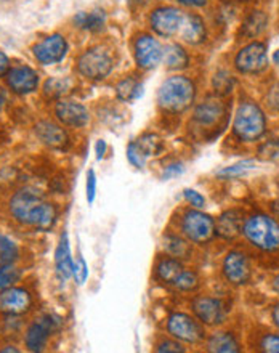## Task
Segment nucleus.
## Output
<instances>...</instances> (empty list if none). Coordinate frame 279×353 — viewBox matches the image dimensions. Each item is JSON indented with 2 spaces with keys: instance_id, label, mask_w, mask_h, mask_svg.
Wrapping results in <instances>:
<instances>
[{
  "instance_id": "f257e3e1",
  "label": "nucleus",
  "mask_w": 279,
  "mask_h": 353,
  "mask_svg": "<svg viewBox=\"0 0 279 353\" xmlns=\"http://www.w3.org/2000/svg\"><path fill=\"white\" fill-rule=\"evenodd\" d=\"M10 212L19 223L47 232L56 223L58 212L55 205L47 203L41 191L26 186L17 191L10 199Z\"/></svg>"
},
{
  "instance_id": "f03ea898",
  "label": "nucleus",
  "mask_w": 279,
  "mask_h": 353,
  "mask_svg": "<svg viewBox=\"0 0 279 353\" xmlns=\"http://www.w3.org/2000/svg\"><path fill=\"white\" fill-rule=\"evenodd\" d=\"M196 85L185 76H172L163 82L158 92V103L167 112H183L194 103Z\"/></svg>"
},
{
  "instance_id": "7ed1b4c3",
  "label": "nucleus",
  "mask_w": 279,
  "mask_h": 353,
  "mask_svg": "<svg viewBox=\"0 0 279 353\" xmlns=\"http://www.w3.org/2000/svg\"><path fill=\"white\" fill-rule=\"evenodd\" d=\"M244 236L265 252L279 251V223L268 215L257 214L244 222Z\"/></svg>"
},
{
  "instance_id": "20e7f679",
  "label": "nucleus",
  "mask_w": 279,
  "mask_h": 353,
  "mask_svg": "<svg viewBox=\"0 0 279 353\" xmlns=\"http://www.w3.org/2000/svg\"><path fill=\"white\" fill-rule=\"evenodd\" d=\"M267 130V117L260 106L252 101L242 103L234 116L233 132L241 141H256Z\"/></svg>"
},
{
  "instance_id": "39448f33",
  "label": "nucleus",
  "mask_w": 279,
  "mask_h": 353,
  "mask_svg": "<svg viewBox=\"0 0 279 353\" xmlns=\"http://www.w3.org/2000/svg\"><path fill=\"white\" fill-rule=\"evenodd\" d=\"M77 71L90 81H103L111 74L112 58L101 47H93L82 53L77 60Z\"/></svg>"
},
{
  "instance_id": "423d86ee",
  "label": "nucleus",
  "mask_w": 279,
  "mask_h": 353,
  "mask_svg": "<svg viewBox=\"0 0 279 353\" xmlns=\"http://www.w3.org/2000/svg\"><path fill=\"white\" fill-rule=\"evenodd\" d=\"M182 232L189 241L204 244L214 238L215 220L199 210H188L183 215Z\"/></svg>"
},
{
  "instance_id": "0eeeda50",
  "label": "nucleus",
  "mask_w": 279,
  "mask_h": 353,
  "mask_svg": "<svg viewBox=\"0 0 279 353\" xmlns=\"http://www.w3.org/2000/svg\"><path fill=\"white\" fill-rule=\"evenodd\" d=\"M234 66L242 74H258L268 66L267 47L262 42H252L236 55Z\"/></svg>"
},
{
  "instance_id": "6e6552de",
  "label": "nucleus",
  "mask_w": 279,
  "mask_h": 353,
  "mask_svg": "<svg viewBox=\"0 0 279 353\" xmlns=\"http://www.w3.org/2000/svg\"><path fill=\"white\" fill-rule=\"evenodd\" d=\"M167 330L175 339L188 342V344H198L204 339L203 325L185 313H174L167 321Z\"/></svg>"
},
{
  "instance_id": "1a4fd4ad",
  "label": "nucleus",
  "mask_w": 279,
  "mask_h": 353,
  "mask_svg": "<svg viewBox=\"0 0 279 353\" xmlns=\"http://www.w3.org/2000/svg\"><path fill=\"white\" fill-rule=\"evenodd\" d=\"M185 13L175 7H161L151 13V28L161 37H172L180 32Z\"/></svg>"
},
{
  "instance_id": "9d476101",
  "label": "nucleus",
  "mask_w": 279,
  "mask_h": 353,
  "mask_svg": "<svg viewBox=\"0 0 279 353\" xmlns=\"http://www.w3.org/2000/svg\"><path fill=\"white\" fill-rule=\"evenodd\" d=\"M34 57L41 65L50 66L63 61L68 53V42L61 34H52L32 48Z\"/></svg>"
},
{
  "instance_id": "9b49d317",
  "label": "nucleus",
  "mask_w": 279,
  "mask_h": 353,
  "mask_svg": "<svg viewBox=\"0 0 279 353\" xmlns=\"http://www.w3.org/2000/svg\"><path fill=\"white\" fill-rule=\"evenodd\" d=\"M60 327V320L53 315H42L29 326L26 332V347L31 352H42L48 337Z\"/></svg>"
},
{
  "instance_id": "f8f14e48",
  "label": "nucleus",
  "mask_w": 279,
  "mask_h": 353,
  "mask_svg": "<svg viewBox=\"0 0 279 353\" xmlns=\"http://www.w3.org/2000/svg\"><path fill=\"white\" fill-rule=\"evenodd\" d=\"M193 310L199 321L209 326L222 325L228 315L227 305L214 297H196L193 301Z\"/></svg>"
},
{
  "instance_id": "ddd939ff",
  "label": "nucleus",
  "mask_w": 279,
  "mask_h": 353,
  "mask_svg": "<svg viewBox=\"0 0 279 353\" xmlns=\"http://www.w3.org/2000/svg\"><path fill=\"white\" fill-rule=\"evenodd\" d=\"M135 60L141 70H154L163 61V47L153 36H140L135 42Z\"/></svg>"
},
{
  "instance_id": "4468645a",
  "label": "nucleus",
  "mask_w": 279,
  "mask_h": 353,
  "mask_svg": "<svg viewBox=\"0 0 279 353\" xmlns=\"http://www.w3.org/2000/svg\"><path fill=\"white\" fill-rule=\"evenodd\" d=\"M223 274L229 283L236 286L246 284L252 276L251 261L246 254L239 251L229 252L223 261Z\"/></svg>"
},
{
  "instance_id": "2eb2a0df",
  "label": "nucleus",
  "mask_w": 279,
  "mask_h": 353,
  "mask_svg": "<svg viewBox=\"0 0 279 353\" xmlns=\"http://www.w3.org/2000/svg\"><path fill=\"white\" fill-rule=\"evenodd\" d=\"M55 116L63 125L84 127L89 124L90 112L79 101L60 100L55 106Z\"/></svg>"
},
{
  "instance_id": "dca6fc26",
  "label": "nucleus",
  "mask_w": 279,
  "mask_h": 353,
  "mask_svg": "<svg viewBox=\"0 0 279 353\" xmlns=\"http://www.w3.org/2000/svg\"><path fill=\"white\" fill-rule=\"evenodd\" d=\"M7 85L17 95H28L37 90L39 74L29 66H17L7 72Z\"/></svg>"
},
{
  "instance_id": "f3484780",
  "label": "nucleus",
  "mask_w": 279,
  "mask_h": 353,
  "mask_svg": "<svg viewBox=\"0 0 279 353\" xmlns=\"http://www.w3.org/2000/svg\"><path fill=\"white\" fill-rule=\"evenodd\" d=\"M32 299L21 288H8L0 292V312L7 315H21L31 308Z\"/></svg>"
},
{
  "instance_id": "a211bd4d",
  "label": "nucleus",
  "mask_w": 279,
  "mask_h": 353,
  "mask_svg": "<svg viewBox=\"0 0 279 353\" xmlns=\"http://www.w3.org/2000/svg\"><path fill=\"white\" fill-rule=\"evenodd\" d=\"M36 135L43 145L50 146V148H55V150L66 148L68 143H70L66 130L60 125L53 124V122H47V121L39 122L36 125Z\"/></svg>"
},
{
  "instance_id": "6ab92c4d",
  "label": "nucleus",
  "mask_w": 279,
  "mask_h": 353,
  "mask_svg": "<svg viewBox=\"0 0 279 353\" xmlns=\"http://www.w3.org/2000/svg\"><path fill=\"white\" fill-rule=\"evenodd\" d=\"M242 230V212L238 209L227 210L215 222V233L223 239H234Z\"/></svg>"
},
{
  "instance_id": "aec40b11",
  "label": "nucleus",
  "mask_w": 279,
  "mask_h": 353,
  "mask_svg": "<svg viewBox=\"0 0 279 353\" xmlns=\"http://www.w3.org/2000/svg\"><path fill=\"white\" fill-rule=\"evenodd\" d=\"M180 37L183 39L186 43L191 46H198V43L205 41V24L203 18L194 13H185V19L182 28H180Z\"/></svg>"
},
{
  "instance_id": "412c9836",
  "label": "nucleus",
  "mask_w": 279,
  "mask_h": 353,
  "mask_svg": "<svg viewBox=\"0 0 279 353\" xmlns=\"http://www.w3.org/2000/svg\"><path fill=\"white\" fill-rule=\"evenodd\" d=\"M55 267L56 273L61 279H70L74 274V262L71 257L70 241H68V234L63 233L55 251Z\"/></svg>"
},
{
  "instance_id": "4be33fe9",
  "label": "nucleus",
  "mask_w": 279,
  "mask_h": 353,
  "mask_svg": "<svg viewBox=\"0 0 279 353\" xmlns=\"http://www.w3.org/2000/svg\"><path fill=\"white\" fill-rule=\"evenodd\" d=\"M225 106L218 98L210 97L207 100L200 103L194 111V121L200 125H212L223 116Z\"/></svg>"
},
{
  "instance_id": "5701e85b",
  "label": "nucleus",
  "mask_w": 279,
  "mask_h": 353,
  "mask_svg": "<svg viewBox=\"0 0 279 353\" xmlns=\"http://www.w3.org/2000/svg\"><path fill=\"white\" fill-rule=\"evenodd\" d=\"M106 13L105 10L95 8L92 12H79L74 17V24L77 28L84 29L89 32H98L105 28Z\"/></svg>"
},
{
  "instance_id": "b1692460",
  "label": "nucleus",
  "mask_w": 279,
  "mask_h": 353,
  "mask_svg": "<svg viewBox=\"0 0 279 353\" xmlns=\"http://www.w3.org/2000/svg\"><path fill=\"white\" fill-rule=\"evenodd\" d=\"M163 63L169 70L180 71L188 68L189 57L182 46H178V43H169V46H165V48H163Z\"/></svg>"
},
{
  "instance_id": "393cba45",
  "label": "nucleus",
  "mask_w": 279,
  "mask_h": 353,
  "mask_svg": "<svg viewBox=\"0 0 279 353\" xmlns=\"http://www.w3.org/2000/svg\"><path fill=\"white\" fill-rule=\"evenodd\" d=\"M207 350L218 353H236L239 352V342L231 332H217L209 339Z\"/></svg>"
},
{
  "instance_id": "a878e982",
  "label": "nucleus",
  "mask_w": 279,
  "mask_h": 353,
  "mask_svg": "<svg viewBox=\"0 0 279 353\" xmlns=\"http://www.w3.org/2000/svg\"><path fill=\"white\" fill-rule=\"evenodd\" d=\"M183 270V265L180 263L178 259H163V261L158 263V267H156V276H158L163 283L174 284L175 279L178 278V274L182 273Z\"/></svg>"
},
{
  "instance_id": "bb28decb",
  "label": "nucleus",
  "mask_w": 279,
  "mask_h": 353,
  "mask_svg": "<svg viewBox=\"0 0 279 353\" xmlns=\"http://www.w3.org/2000/svg\"><path fill=\"white\" fill-rule=\"evenodd\" d=\"M116 95L121 101H135L143 95V84H140L138 81L127 77V79L121 81L116 87Z\"/></svg>"
},
{
  "instance_id": "cd10ccee",
  "label": "nucleus",
  "mask_w": 279,
  "mask_h": 353,
  "mask_svg": "<svg viewBox=\"0 0 279 353\" xmlns=\"http://www.w3.org/2000/svg\"><path fill=\"white\" fill-rule=\"evenodd\" d=\"M72 90V81L68 77H53L43 85V93L47 98H61Z\"/></svg>"
},
{
  "instance_id": "c85d7f7f",
  "label": "nucleus",
  "mask_w": 279,
  "mask_h": 353,
  "mask_svg": "<svg viewBox=\"0 0 279 353\" xmlns=\"http://www.w3.org/2000/svg\"><path fill=\"white\" fill-rule=\"evenodd\" d=\"M268 24V18L267 14L263 12H252L251 17L246 19V23H244L242 26V34L246 37H257L260 36V34L265 31Z\"/></svg>"
},
{
  "instance_id": "c756f323",
  "label": "nucleus",
  "mask_w": 279,
  "mask_h": 353,
  "mask_svg": "<svg viewBox=\"0 0 279 353\" xmlns=\"http://www.w3.org/2000/svg\"><path fill=\"white\" fill-rule=\"evenodd\" d=\"M135 143L140 148L141 153L145 154L146 159L151 158V156H158L161 153V150H163V141H161L158 135L153 134H146L143 137H140Z\"/></svg>"
},
{
  "instance_id": "7c9ffc66",
  "label": "nucleus",
  "mask_w": 279,
  "mask_h": 353,
  "mask_svg": "<svg viewBox=\"0 0 279 353\" xmlns=\"http://www.w3.org/2000/svg\"><path fill=\"white\" fill-rule=\"evenodd\" d=\"M164 246H165V249H167V252L170 254V256L175 259H188L191 254L189 244L183 241L182 238L172 236V234H169V236L165 238Z\"/></svg>"
},
{
  "instance_id": "2f4dec72",
  "label": "nucleus",
  "mask_w": 279,
  "mask_h": 353,
  "mask_svg": "<svg viewBox=\"0 0 279 353\" xmlns=\"http://www.w3.org/2000/svg\"><path fill=\"white\" fill-rule=\"evenodd\" d=\"M256 161L254 159H246V161H241V163H236L233 165H229V168H225L222 170H218L217 176L223 180H228V179H234V176H241L249 170L256 169Z\"/></svg>"
},
{
  "instance_id": "473e14b6",
  "label": "nucleus",
  "mask_w": 279,
  "mask_h": 353,
  "mask_svg": "<svg viewBox=\"0 0 279 353\" xmlns=\"http://www.w3.org/2000/svg\"><path fill=\"white\" fill-rule=\"evenodd\" d=\"M19 276V270L13 263H0V292L12 288Z\"/></svg>"
},
{
  "instance_id": "72a5a7b5",
  "label": "nucleus",
  "mask_w": 279,
  "mask_h": 353,
  "mask_svg": "<svg viewBox=\"0 0 279 353\" xmlns=\"http://www.w3.org/2000/svg\"><path fill=\"white\" fill-rule=\"evenodd\" d=\"M18 246L12 239L0 234V263H13L18 259Z\"/></svg>"
},
{
  "instance_id": "f704fd0d",
  "label": "nucleus",
  "mask_w": 279,
  "mask_h": 353,
  "mask_svg": "<svg viewBox=\"0 0 279 353\" xmlns=\"http://www.w3.org/2000/svg\"><path fill=\"white\" fill-rule=\"evenodd\" d=\"M174 286L180 289V291H185V292L194 291V289L199 286L198 274H196L194 272H191V270H183V272L178 274V278L175 279Z\"/></svg>"
},
{
  "instance_id": "c9c22d12",
  "label": "nucleus",
  "mask_w": 279,
  "mask_h": 353,
  "mask_svg": "<svg viewBox=\"0 0 279 353\" xmlns=\"http://www.w3.org/2000/svg\"><path fill=\"white\" fill-rule=\"evenodd\" d=\"M233 87H234V77L229 74L228 71H220L214 76V88L215 92L220 93V95L231 93Z\"/></svg>"
},
{
  "instance_id": "e433bc0d",
  "label": "nucleus",
  "mask_w": 279,
  "mask_h": 353,
  "mask_svg": "<svg viewBox=\"0 0 279 353\" xmlns=\"http://www.w3.org/2000/svg\"><path fill=\"white\" fill-rule=\"evenodd\" d=\"M127 159H129V163L132 165H135V168H138V169H143L146 161H148L145 158V154L141 153L138 146H136L135 141H132V143L127 146Z\"/></svg>"
},
{
  "instance_id": "4c0bfd02",
  "label": "nucleus",
  "mask_w": 279,
  "mask_h": 353,
  "mask_svg": "<svg viewBox=\"0 0 279 353\" xmlns=\"http://www.w3.org/2000/svg\"><path fill=\"white\" fill-rule=\"evenodd\" d=\"M258 154L265 161H279V141H267L265 145L260 146Z\"/></svg>"
},
{
  "instance_id": "58836bf2",
  "label": "nucleus",
  "mask_w": 279,
  "mask_h": 353,
  "mask_svg": "<svg viewBox=\"0 0 279 353\" xmlns=\"http://www.w3.org/2000/svg\"><path fill=\"white\" fill-rule=\"evenodd\" d=\"M72 276L76 278L79 286H82L87 281V278H89V267H87L84 257H79V261L74 265V274Z\"/></svg>"
},
{
  "instance_id": "ea45409f",
  "label": "nucleus",
  "mask_w": 279,
  "mask_h": 353,
  "mask_svg": "<svg viewBox=\"0 0 279 353\" xmlns=\"http://www.w3.org/2000/svg\"><path fill=\"white\" fill-rule=\"evenodd\" d=\"M185 199L188 201V203L193 205V208H196V209H203L204 205H205L204 196L200 194V193H198V191H196V190L186 188L185 190Z\"/></svg>"
},
{
  "instance_id": "a19ab883",
  "label": "nucleus",
  "mask_w": 279,
  "mask_h": 353,
  "mask_svg": "<svg viewBox=\"0 0 279 353\" xmlns=\"http://www.w3.org/2000/svg\"><path fill=\"white\" fill-rule=\"evenodd\" d=\"M262 350L268 353H279V336L267 334L262 339Z\"/></svg>"
},
{
  "instance_id": "79ce46f5",
  "label": "nucleus",
  "mask_w": 279,
  "mask_h": 353,
  "mask_svg": "<svg viewBox=\"0 0 279 353\" xmlns=\"http://www.w3.org/2000/svg\"><path fill=\"white\" fill-rule=\"evenodd\" d=\"M95 196H96V175H95V170H89V174H87V201H89V204H93Z\"/></svg>"
},
{
  "instance_id": "37998d69",
  "label": "nucleus",
  "mask_w": 279,
  "mask_h": 353,
  "mask_svg": "<svg viewBox=\"0 0 279 353\" xmlns=\"http://www.w3.org/2000/svg\"><path fill=\"white\" fill-rule=\"evenodd\" d=\"M185 172V168H183V164H180V163H174V164H170V165H167V168H165V170H164V174H163V179L164 180H172V179H177V176H180Z\"/></svg>"
},
{
  "instance_id": "c03bdc74",
  "label": "nucleus",
  "mask_w": 279,
  "mask_h": 353,
  "mask_svg": "<svg viewBox=\"0 0 279 353\" xmlns=\"http://www.w3.org/2000/svg\"><path fill=\"white\" fill-rule=\"evenodd\" d=\"M158 352H174V353L180 352V353H182V352H185V349L178 344V342L165 341V342H163V344H159Z\"/></svg>"
},
{
  "instance_id": "a18cd8bd",
  "label": "nucleus",
  "mask_w": 279,
  "mask_h": 353,
  "mask_svg": "<svg viewBox=\"0 0 279 353\" xmlns=\"http://www.w3.org/2000/svg\"><path fill=\"white\" fill-rule=\"evenodd\" d=\"M268 103H270V106L273 108V110L279 111V82L276 85L271 87L270 93H268Z\"/></svg>"
},
{
  "instance_id": "49530a36",
  "label": "nucleus",
  "mask_w": 279,
  "mask_h": 353,
  "mask_svg": "<svg viewBox=\"0 0 279 353\" xmlns=\"http://www.w3.org/2000/svg\"><path fill=\"white\" fill-rule=\"evenodd\" d=\"M106 150H107L106 141L105 140H98L96 145H95V153H96V159L98 161H101L103 158H105Z\"/></svg>"
},
{
  "instance_id": "de8ad7c7",
  "label": "nucleus",
  "mask_w": 279,
  "mask_h": 353,
  "mask_svg": "<svg viewBox=\"0 0 279 353\" xmlns=\"http://www.w3.org/2000/svg\"><path fill=\"white\" fill-rule=\"evenodd\" d=\"M10 71V61L8 57L5 55L3 52H0V77L7 76V72Z\"/></svg>"
},
{
  "instance_id": "09e8293b",
  "label": "nucleus",
  "mask_w": 279,
  "mask_h": 353,
  "mask_svg": "<svg viewBox=\"0 0 279 353\" xmlns=\"http://www.w3.org/2000/svg\"><path fill=\"white\" fill-rule=\"evenodd\" d=\"M180 5H183V7H191V8H199V7H204L205 3H207V0H177Z\"/></svg>"
},
{
  "instance_id": "8fccbe9b",
  "label": "nucleus",
  "mask_w": 279,
  "mask_h": 353,
  "mask_svg": "<svg viewBox=\"0 0 279 353\" xmlns=\"http://www.w3.org/2000/svg\"><path fill=\"white\" fill-rule=\"evenodd\" d=\"M271 212L276 217V220H279V199L271 204Z\"/></svg>"
},
{
  "instance_id": "3c124183",
  "label": "nucleus",
  "mask_w": 279,
  "mask_h": 353,
  "mask_svg": "<svg viewBox=\"0 0 279 353\" xmlns=\"http://www.w3.org/2000/svg\"><path fill=\"white\" fill-rule=\"evenodd\" d=\"M273 321H275V325L279 327V303L273 308Z\"/></svg>"
},
{
  "instance_id": "603ef678",
  "label": "nucleus",
  "mask_w": 279,
  "mask_h": 353,
  "mask_svg": "<svg viewBox=\"0 0 279 353\" xmlns=\"http://www.w3.org/2000/svg\"><path fill=\"white\" fill-rule=\"evenodd\" d=\"M273 289H275V291L279 294V274L275 279H273Z\"/></svg>"
},
{
  "instance_id": "864d4df0",
  "label": "nucleus",
  "mask_w": 279,
  "mask_h": 353,
  "mask_svg": "<svg viewBox=\"0 0 279 353\" xmlns=\"http://www.w3.org/2000/svg\"><path fill=\"white\" fill-rule=\"evenodd\" d=\"M273 61H275L276 65H279V50H276L275 53H273Z\"/></svg>"
},
{
  "instance_id": "5fc2aeb1",
  "label": "nucleus",
  "mask_w": 279,
  "mask_h": 353,
  "mask_svg": "<svg viewBox=\"0 0 279 353\" xmlns=\"http://www.w3.org/2000/svg\"><path fill=\"white\" fill-rule=\"evenodd\" d=\"M0 352H14V353H18L19 350H18V349H14V347H12V349H2Z\"/></svg>"
}]
</instances>
